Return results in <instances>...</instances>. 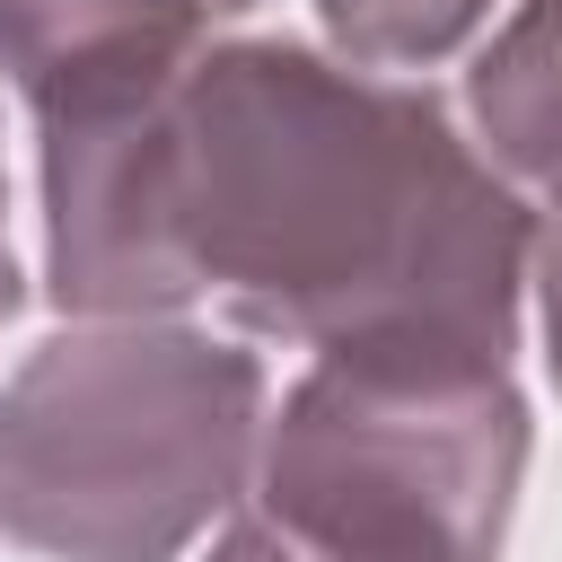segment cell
<instances>
[{"mask_svg": "<svg viewBox=\"0 0 562 562\" xmlns=\"http://www.w3.org/2000/svg\"><path fill=\"white\" fill-rule=\"evenodd\" d=\"M263 9L272 0H0V79L35 105L105 70H184Z\"/></svg>", "mask_w": 562, "mask_h": 562, "instance_id": "obj_4", "label": "cell"}, {"mask_svg": "<svg viewBox=\"0 0 562 562\" xmlns=\"http://www.w3.org/2000/svg\"><path fill=\"white\" fill-rule=\"evenodd\" d=\"M457 114L509 184L562 193V0H501L465 53Z\"/></svg>", "mask_w": 562, "mask_h": 562, "instance_id": "obj_5", "label": "cell"}, {"mask_svg": "<svg viewBox=\"0 0 562 562\" xmlns=\"http://www.w3.org/2000/svg\"><path fill=\"white\" fill-rule=\"evenodd\" d=\"M501 0H316V35L378 70H439L465 61Z\"/></svg>", "mask_w": 562, "mask_h": 562, "instance_id": "obj_6", "label": "cell"}, {"mask_svg": "<svg viewBox=\"0 0 562 562\" xmlns=\"http://www.w3.org/2000/svg\"><path fill=\"white\" fill-rule=\"evenodd\" d=\"M18 307H26V263L9 246V167H0V325H18Z\"/></svg>", "mask_w": 562, "mask_h": 562, "instance_id": "obj_8", "label": "cell"}, {"mask_svg": "<svg viewBox=\"0 0 562 562\" xmlns=\"http://www.w3.org/2000/svg\"><path fill=\"white\" fill-rule=\"evenodd\" d=\"M35 114V281L61 316H211L246 342L518 351L536 193L422 79L237 26L167 79Z\"/></svg>", "mask_w": 562, "mask_h": 562, "instance_id": "obj_1", "label": "cell"}, {"mask_svg": "<svg viewBox=\"0 0 562 562\" xmlns=\"http://www.w3.org/2000/svg\"><path fill=\"white\" fill-rule=\"evenodd\" d=\"M536 457L518 351H307L272 386L246 501L193 562H501Z\"/></svg>", "mask_w": 562, "mask_h": 562, "instance_id": "obj_3", "label": "cell"}, {"mask_svg": "<svg viewBox=\"0 0 562 562\" xmlns=\"http://www.w3.org/2000/svg\"><path fill=\"white\" fill-rule=\"evenodd\" d=\"M527 325L544 342V378L562 386V193H536V246H527Z\"/></svg>", "mask_w": 562, "mask_h": 562, "instance_id": "obj_7", "label": "cell"}, {"mask_svg": "<svg viewBox=\"0 0 562 562\" xmlns=\"http://www.w3.org/2000/svg\"><path fill=\"white\" fill-rule=\"evenodd\" d=\"M272 369L211 316H61L0 378V536L35 562H193L246 501Z\"/></svg>", "mask_w": 562, "mask_h": 562, "instance_id": "obj_2", "label": "cell"}]
</instances>
